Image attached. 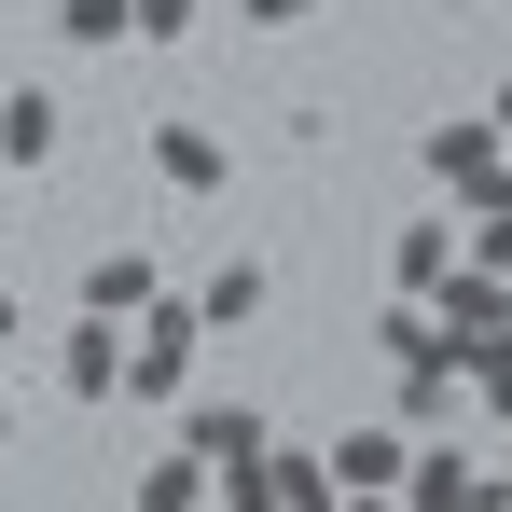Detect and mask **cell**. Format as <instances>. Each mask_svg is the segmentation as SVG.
Here are the masks:
<instances>
[{
    "label": "cell",
    "mask_w": 512,
    "mask_h": 512,
    "mask_svg": "<svg viewBox=\"0 0 512 512\" xmlns=\"http://www.w3.org/2000/svg\"><path fill=\"white\" fill-rule=\"evenodd\" d=\"M485 416H499V429H512V360H499V374H485Z\"/></svg>",
    "instance_id": "ac0fdd59"
},
{
    "label": "cell",
    "mask_w": 512,
    "mask_h": 512,
    "mask_svg": "<svg viewBox=\"0 0 512 512\" xmlns=\"http://www.w3.org/2000/svg\"><path fill=\"white\" fill-rule=\"evenodd\" d=\"M56 388H70V402H111V388H125V319H84V333L56 346Z\"/></svg>",
    "instance_id": "ba28073f"
},
{
    "label": "cell",
    "mask_w": 512,
    "mask_h": 512,
    "mask_svg": "<svg viewBox=\"0 0 512 512\" xmlns=\"http://www.w3.org/2000/svg\"><path fill=\"white\" fill-rule=\"evenodd\" d=\"M388 277H402V305H429V291L457 277V222H402V236H388Z\"/></svg>",
    "instance_id": "9c48e42d"
},
{
    "label": "cell",
    "mask_w": 512,
    "mask_h": 512,
    "mask_svg": "<svg viewBox=\"0 0 512 512\" xmlns=\"http://www.w3.org/2000/svg\"><path fill=\"white\" fill-rule=\"evenodd\" d=\"M153 180H167V194H222V180H236L222 125H194V111H180V125H153Z\"/></svg>",
    "instance_id": "277c9868"
},
{
    "label": "cell",
    "mask_w": 512,
    "mask_h": 512,
    "mask_svg": "<svg viewBox=\"0 0 512 512\" xmlns=\"http://www.w3.org/2000/svg\"><path fill=\"white\" fill-rule=\"evenodd\" d=\"M125 14H139V42H180V28H194L208 0H125Z\"/></svg>",
    "instance_id": "e0dca14e"
},
{
    "label": "cell",
    "mask_w": 512,
    "mask_h": 512,
    "mask_svg": "<svg viewBox=\"0 0 512 512\" xmlns=\"http://www.w3.org/2000/svg\"><path fill=\"white\" fill-rule=\"evenodd\" d=\"M0 236H14V180H0Z\"/></svg>",
    "instance_id": "44dd1931"
},
{
    "label": "cell",
    "mask_w": 512,
    "mask_h": 512,
    "mask_svg": "<svg viewBox=\"0 0 512 512\" xmlns=\"http://www.w3.org/2000/svg\"><path fill=\"white\" fill-rule=\"evenodd\" d=\"M416 443H429V429H402V416H388V429H346V443H333V485H346V499H388Z\"/></svg>",
    "instance_id": "5b68a950"
},
{
    "label": "cell",
    "mask_w": 512,
    "mask_h": 512,
    "mask_svg": "<svg viewBox=\"0 0 512 512\" xmlns=\"http://www.w3.org/2000/svg\"><path fill=\"white\" fill-rule=\"evenodd\" d=\"M139 512H208V457H153V471H139Z\"/></svg>",
    "instance_id": "4fadbf2b"
},
{
    "label": "cell",
    "mask_w": 512,
    "mask_h": 512,
    "mask_svg": "<svg viewBox=\"0 0 512 512\" xmlns=\"http://www.w3.org/2000/svg\"><path fill=\"white\" fill-rule=\"evenodd\" d=\"M457 263H485V277H512V194H485V208L457 222Z\"/></svg>",
    "instance_id": "9a60e30c"
},
{
    "label": "cell",
    "mask_w": 512,
    "mask_h": 512,
    "mask_svg": "<svg viewBox=\"0 0 512 512\" xmlns=\"http://www.w3.org/2000/svg\"><path fill=\"white\" fill-rule=\"evenodd\" d=\"M194 333H208L194 305H139V319H125V388H139V402H180V388H194Z\"/></svg>",
    "instance_id": "6da1fadb"
},
{
    "label": "cell",
    "mask_w": 512,
    "mask_h": 512,
    "mask_svg": "<svg viewBox=\"0 0 512 512\" xmlns=\"http://www.w3.org/2000/svg\"><path fill=\"white\" fill-rule=\"evenodd\" d=\"M333 457H263V512H333Z\"/></svg>",
    "instance_id": "7c38bea8"
},
{
    "label": "cell",
    "mask_w": 512,
    "mask_h": 512,
    "mask_svg": "<svg viewBox=\"0 0 512 512\" xmlns=\"http://www.w3.org/2000/svg\"><path fill=\"white\" fill-rule=\"evenodd\" d=\"M0 443H14V374H0Z\"/></svg>",
    "instance_id": "ffe728a7"
},
{
    "label": "cell",
    "mask_w": 512,
    "mask_h": 512,
    "mask_svg": "<svg viewBox=\"0 0 512 512\" xmlns=\"http://www.w3.org/2000/svg\"><path fill=\"white\" fill-rule=\"evenodd\" d=\"M14 333H28V305H14V291H0V360H14Z\"/></svg>",
    "instance_id": "d6986e66"
},
{
    "label": "cell",
    "mask_w": 512,
    "mask_h": 512,
    "mask_svg": "<svg viewBox=\"0 0 512 512\" xmlns=\"http://www.w3.org/2000/svg\"><path fill=\"white\" fill-rule=\"evenodd\" d=\"M499 305H512V277H499Z\"/></svg>",
    "instance_id": "7402d4cb"
},
{
    "label": "cell",
    "mask_w": 512,
    "mask_h": 512,
    "mask_svg": "<svg viewBox=\"0 0 512 512\" xmlns=\"http://www.w3.org/2000/svg\"><path fill=\"white\" fill-rule=\"evenodd\" d=\"M180 457H208V485H222V471L277 457V429H263V402H180Z\"/></svg>",
    "instance_id": "3957f363"
},
{
    "label": "cell",
    "mask_w": 512,
    "mask_h": 512,
    "mask_svg": "<svg viewBox=\"0 0 512 512\" xmlns=\"http://www.w3.org/2000/svg\"><path fill=\"white\" fill-rule=\"evenodd\" d=\"M56 42H84V56H111V42H139V14H125V0H56Z\"/></svg>",
    "instance_id": "5bb4252c"
},
{
    "label": "cell",
    "mask_w": 512,
    "mask_h": 512,
    "mask_svg": "<svg viewBox=\"0 0 512 512\" xmlns=\"http://www.w3.org/2000/svg\"><path fill=\"white\" fill-rule=\"evenodd\" d=\"M263 291H277L263 263H208V291H194V319H208V333H236V319H263Z\"/></svg>",
    "instance_id": "8fae6325"
},
{
    "label": "cell",
    "mask_w": 512,
    "mask_h": 512,
    "mask_svg": "<svg viewBox=\"0 0 512 512\" xmlns=\"http://www.w3.org/2000/svg\"><path fill=\"white\" fill-rule=\"evenodd\" d=\"M56 139H70V125H56V97H42V84H14V97H0V180H14V167H42Z\"/></svg>",
    "instance_id": "30bf717a"
},
{
    "label": "cell",
    "mask_w": 512,
    "mask_h": 512,
    "mask_svg": "<svg viewBox=\"0 0 512 512\" xmlns=\"http://www.w3.org/2000/svg\"><path fill=\"white\" fill-rule=\"evenodd\" d=\"M388 499H416V512H471V499H485V471H471V457H457V443H416V457H402V485H388Z\"/></svg>",
    "instance_id": "52a82bcc"
},
{
    "label": "cell",
    "mask_w": 512,
    "mask_h": 512,
    "mask_svg": "<svg viewBox=\"0 0 512 512\" xmlns=\"http://www.w3.org/2000/svg\"><path fill=\"white\" fill-rule=\"evenodd\" d=\"M139 305H167L153 250H97V263H84V319H139Z\"/></svg>",
    "instance_id": "8992f818"
},
{
    "label": "cell",
    "mask_w": 512,
    "mask_h": 512,
    "mask_svg": "<svg viewBox=\"0 0 512 512\" xmlns=\"http://www.w3.org/2000/svg\"><path fill=\"white\" fill-rule=\"evenodd\" d=\"M236 14H250L263 42H291V28H319V0H236Z\"/></svg>",
    "instance_id": "2e32d148"
},
{
    "label": "cell",
    "mask_w": 512,
    "mask_h": 512,
    "mask_svg": "<svg viewBox=\"0 0 512 512\" xmlns=\"http://www.w3.org/2000/svg\"><path fill=\"white\" fill-rule=\"evenodd\" d=\"M429 180L485 208V194H512V139L485 125V111H443V125H429Z\"/></svg>",
    "instance_id": "7a4b0ae2"
}]
</instances>
